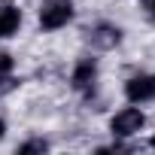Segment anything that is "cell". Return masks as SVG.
<instances>
[{"label": "cell", "mask_w": 155, "mask_h": 155, "mask_svg": "<svg viewBox=\"0 0 155 155\" xmlns=\"http://www.w3.org/2000/svg\"><path fill=\"white\" fill-rule=\"evenodd\" d=\"M70 18H73L70 0H52V3H46V6L40 9V25H43L46 31H58V28H64Z\"/></svg>", "instance_id": "6da1fadb"}, {"label": "cell", "mask_w": 155, "mask_h": 155, "mask_svg": "<svg viewBox=\"0 0 155 155\" xmlns=\"http://www.w3.org/2000/svg\"><path fill=\"white\" fill-rule=\"evenodd\" d=\"M119 40H122V31H119V28L101 25V28H94V31H91V43H94V46H101V49H110V46H116Z\"/></svg>", "instance_id": "8992f818"}, {"label": "cell", "mask_w": 155, "mask_h": 155, "mask_svg": "<svg viewBox=\"0 0 155 155\" xmlns=\"http://www.w3.org/2000/svg\"><path fill=\"white\" fill-rule=\"evenodd\" d=\"M46 149H49V143H46V140H28V143H21V146H18V152H21V155H28V152H46Z\"/></svg>", "instance_id": "52a82bcc"}, {"label": "cell", "mask_w": 155, "mask_h": 155, "mask_svg": "<svg viewBox=\"0 0 155 155\" xmlns=\"http://www.w3.org/2000/svg\"><path fill=\"white\" fill-rule=\"evenodd\" d=\"M125 94H128V101H134V104L152 101V97H155V76H149V73L131 76L128 85H125Z\"/></svg>", "instance_id": "3957f363"}, {"label": "cell", "mask_w": 155, "mask_h": 155, "mask_svg": "<svg viewBox=\"0 0 155 155\" xmlns=\"http://www.w3.org/2000/svg\"><path fill=\"white\" fill-rule=\"evenodd\" d=\"M143 125H146V116H143L140 110L128 107V110H122V113H116V116H113L110 131H113L116 137H131V134H137Z\"/></svg>", "instance_id": "7a4b0ae2"}, {"label": "cell", "mask_w": 155, "mask_h": 155, "mask_svg": "<svg viewBox=\"0 0 155 155\" xmlns=\"http://www.w3.org/2000/svg\"><path fill=\"white\" fill-rule=\"evenodd\" d=\"M15 88V79H9V76H0V94H6Z\"/></svg>", "instance_id": "9c48e42d"}, {"label": "cell", "mask_w": 155, "mask_h": 155, "mask_svg": "<svg viewBox=\"0 0 155 155\" xmlns=\"http://www.w3.org/2000/svg\"><path fill=\"white\" fill-rule=\"evenodd\" d=\"M149 12H152V18H155V0H149Z\"/></svg>", "instance_id": "30bf717a"}, {"label": "cell", "mask_w": 155, "mask_h": 155, "mask_svg": "<svg viewBox=\"0 0 155 155\" xmlns=\"http://www.w3.org/2000/svg\"><path fill=\"white\" fill-rule=\"evenodd\" d=\"M9 70H12V58L6 52H0V76H9Z\"/></svg>", "instance_id": "ba28073f"}, {"label": "cell", "mask_w": 155, "mask_h": 155, "mask_svg": "<svg viewBox=\"0 0 155 155\" xmlns=\"http://www.w3.org/2000/svg\"><path fill=\"white\" fill-rule=\"evenodd\" d=\"M21 25V12L15 6H0V37H12Z\"/></svg>", "instance_id": "5b68a950"}, {"label": "cell", "mask_w": 155, "mask_h": 155, "mask_svg": "<svg viewBox=\"0 0 155 155\" xmlns=\"http://www.w3.org/2000/svg\"><path fill=\"white\" fill-rule=\"evenodd\" d=\"M3 131H6V125H3V119H0V137H3Z\"/></svg>", "instance_id": "8fae6325"}, {"label": "cell", "mask_w": 155, "mask_h": 155, "mask_svg": "<svg viewBox=\"0 0 155 155\" xmlns=\"http://www.w3.org/2000/svg\"><path fill=\"white\" fill-rule=\"evenodd\" d=\"M94 76H97V67H94L91 58H85V61L76 64V70H73V85L76 88H88L94 82Z\"/></svg>", "instance_id": "277c9868"}, {"label": "cell", "mask_w": 155, "mask_h": 155, "mask_svg": "<svg viewBox=\"0 0 155 155\" xmlns=\"http://www.w3.org/2000/svg\"><path fill=\"white\" fill-rule=\"evenodd\" d=\"M152 149H155V137H152Z\"/></svg>", "instance_id": "7c38bea8"}]
</instances>
